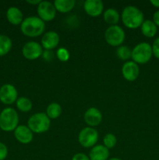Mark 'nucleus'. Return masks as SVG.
Returning a JSON list of instances; mask_svg holds the SVG:
<instances>
[{
  "label": "nucleus",
  "instance_id": "2",
  "mask_svg": "<svg viewBox=\"0 0 159 160\" xmlns=\"http://www.w3.org/2000/svg\"><path fill=\"white\" fill-rule=\"evenodd\" d=\"M121 19L123 24L130 29L140 28L144 21L143 12L134 6H126L122 12Z\"/></svg>",
  "mask_w": 159,
  "mask_h": 160
},
{
  "label": "nucleus",
  "instance_id": "14",
  "mask_svg": "<svg viewBox=\"0 0 159 160\" xmlns=\"http://www.w3.org/2000/svg\"><path fill=\"white\" fill-rule=\"evenodd\" d=\"M14 137L20 143L26 145L32 142L34 134L27 126L20 125L14 130Z\"/></svg>",
  "mask_w": 159,
  "mask_h": 160
},
{
  "label": "nucleus",
  "instance_id": "3",
  "mask_svg": "<svg viewBox=\"0 0 159 160\" xmlns=\"http://www.w3.org/2000/svg\"><path fill=\"white\" fill-rule=\"evenodd\" d=\"M19 116L17 111L11 107L5 108L0 112V129L6 132L14 131L18 127Z\"/></svg>",
  "mask_w": 159,
  "mask_h": 160
},
{
  "label": "nucleus",
  "instance_id": "17",
  "mask_svg": "<svg viewBox=\"0 0 159 160\" xmlns=\"http://www.w3.org/2000/svg\"><path fill=\"white\" fill-rule=\"evenodd\" d=\"M6 18L11 24L20 25L23 20V14L19 8L11 6L6 11Z\"/></svg>",
  "mask_w": 159,
  "mask_h": 160
},
{
  "label": "nucleus",
  "instance_id": "9",
  "mask_svg": "<svg viewBox=\"0 0 159 160\" xmlns=\"http://www.w3.org/2000/svg\"><path fill=\"white\" fill-rule=\"evenodd\" d=\"M37 14L41 20L45 21H51L56 16V9L54 4L48 1H41L37 6Z\"/></svg>",
  "mask_w": 159,
  "mask_h": 160
},
{
  "label": "nucleus",
  "instance_id": "12",
  "mask_svg": "<svg viewBox=\"0 0 159 160\" xmlns=\"http://www.w3.org/2000/svg\"><path fill=\"white\" fill-rule=\"evenodd\" d=\"M84 9L87 15L96 17L103 12L104 4L101 0H87L84 3Z\"/></svg>",
  "mask_w": 159,
  "mask_h": 160
},
{
  "label": "nucleus",
  "instance_id": "25",
  "mask_svg": "<svg viewBox=\"0 0 159 160\" xmlns=\"http://www.w3.org/2000/svg\"><path fill=\"white\" fill-rule=\"evenodd\" d=\"M103 143L104 146H105L108 149L112 148L116 145L117 138L113 134H107L103 138Z\"/></svg>",
  "mask_w": 159,
  "mask_h": 160
},
{
  "label": "nucleus",
  "instance_id": "20",
  "mask_svg": "<svg viewBox=\"0 0 159 160\" xmlns=\"http://www.w3.org/2000/svg\"><path fill=\"white\" fill-rule=\"evenodd\" d=\"M103 17H104V21L110 26L116 25L120 19V16L118 11L112 8L106 9L103 14Z\"/></svg>",
  "mask_w": 159,
  "mask_h": 160
},
{
  "label": "nucleus",
  "instance_id": "29",
  "mask_svg": "<svg viewBox=\"0 0 159 160\" xmlns=\"http://www.w3.org/2000/svg\"><path fill=\"white\" fill-rule=\"evenodd\" d=\"M72 160H90V158L84 153H76L72 158Z\"/></svg>",
  "mask_w": 159,
  "mask_h": 160
},
{
  "label": "nucleus",
  "instance_id": "10",
  "mask_svg": "<svg viewBox=\"0 0 159 160\" xmlns=\"http://www.w3.org/2000/svg\"><path fill=\"white\" fill-rule=\"evenodd\" d=\"M18 92L15 86L10 84H3L0 88V101L5 105H11L16 102Z\"/></svg>",
  "mask_w": 159,
  "mask_h": 160
},
{
  "label": "nucleus",
  "instance_id": "5",
  "mask_svg": "<svg viewBox=\"0 0 159 160\" xmlns=\"http://www.w3.org/2000/svg\"><path fill=\"white\" fill-rule=\"evenodd\" d=\"M152 48L147 42H140L132 49L131 58L137 64H145L152 57Z\"/></svg>",
  "mask_w": 159,
  "mask_h": 160
},
{
  "label": "nucleus",
  "instance_id": "30",
  "mask_svg": "<svg viewBox=\"0 0 159 160\" xmlns=\"http://www.w3.org/2000/svg\"><path fill=\"white\" fill-rule=\"evenodd\" d=\"M44 59L46 61H51L53 58V53L51 52V50H45L43 52V54H42Z\"/></svg>",
  "mask_w": 159,
  "mask_h": 160
},
{
  "label": "nucleus",
  "instance_id": "11",
  "mask_svg": "<svg viewBox=\"0 0 159 160\" xmlns=\"http://www.w3.org/2000/svg\"><path fill=\"white\" fill-rule=\"evenodd\" d=\"M122 74L128 81H134L140 74L138 64L133 61H126L122 67Z\"/></svg>",
  "mask_w": 159,
  "mask_h": 160
},
{
  "label": "nucleus",
  "instance_id": "7",
  "mask_svg": "<svg viewBox=\"0 0 159 160\" xmlns=\"http://www.w3.org/2000/svg\"><path fill=\"white\" fill-rule=\"evenodd\" d=\"M98 141V132L90 127L83 128L78 135V142L84 148H93Z\"/></svg>",
  "mask_w": 159,
  "mask_h": 160
},
{
  "label": "nucleus",
  "instance_id": "32",
  "mask_svg": "<svg viewBox=\"0 0 159 160\" xmlns=\"http://www.w3.org/2000/svg\"><path fill=\"white\" fill-rule=\"evenodd\" d=\"M41 2V1H40V0H27L26 2L31 5H37V6H38Z\"/></svg>",
  "mask_w": 159,
  "mask_h": 160
},
{
  "label": "nucleus",
  "instance_id": "34",
  "mask_svg": "<svg viewBox=\"0 0 159 160\" xmlns=\"http://www.w3.org/2000/svg\"><path fill=\"white\" fill-rule=\"evenodd\" d=\"M108 160H122L120 159H118V158H112V159H108Z\"/></svg>",
  "mask_w": 159,
  "mask_h": 160
},
{
  "label": "nucleus",
  "instance_id": "24",
  "mask_svg": "<svg viewBox=\"0 0 159 160\" xmlns=\"http://www.w3.org/2000/svg\"><path fill=\"white\" fill-rule=\"evenodd\" d=\"M132 55V50L126 45H121L118 47L116 50V56L118 59L121 60H128L131 58Z\"/></svg>",
  "mask_w": 159,
  "mask_h": 160
},
{
  "label": "nucleus",
  "instance_id": "1",
  "mask_svg": "<svg viewBox=\"0 0 159 160\" xmlns=\"http://www.w3.org/2000/svg\"><path fill=\"white\" fill-rule=\"evenodd\" d=\"M45 29V23L38 17H28L23 19L20 24V31L30 38H35L41 35Z\"/></svg>",
  "mask_w": 159,
  "mask_h": 160
},
{
  "label": "nucleus",
  "instance_id": "27",
  "mask_svg": "<svg viewBox=\"0 0 159 160\" xmlns=\"http://www.w3.org/2000/svg\"><path fill=\"white\" fill-rule=\"evenodd\" d=\"M152 48V52L153 55L155 56L157 59H159V37L154 40L153 42V45L151 46Z\"/></svg>",
  "mask_w": 159,
  "mask_h": 160
},
{
  "label": "nucleus",
  "instance_id": "15",
  "mask_svg": "<svg viewBox=\"0 0 159 160\" xmlns=\"http://www.w3.org/2000/svg\"><path fill=\"white\" fill-rule=\"evenodd\" d=\"M60 41L59 34L55 31H50L45 33L41 38V46L45 50H51L58 46Z\"/></svg>",
  "mask_w": 159,
  "mask_h": 160
},
{
  "label": "nucleus",
  "instance_id": "23",
  "mask_svg": "<svg viewBox=\"0 0 159 160\" xmlns=\"http://www.w3.org/2000/svg\"><path fill=\"white\" fill-rule=\"evenodd\" d=\"M16 105H17V109L23 112H27L31 111L33 106L32 102L26 97H20L17 98Z\"/></svg>",
  "mask_w": 159,
  "mask_h": 160
},
{
  "label": "nucleus",
  "instance_id": "31",
  "mask_svg": "<svg viewBox=\"0 0 159 160\" xmlns=\"http://www.w3.org/2000/svg\"><path fill=\"white\" fill-rule=\"evenodd\" d=\"M153 21L155 23L156 26L159 27V10L156 11L153 15Z\"/></svg>",
  "mask_w": 159,
  "mask_h": 160
},
{
  "label": "nucleus",
  "instance_id": "6",
  "mask_svg": "<svg viewBox=\"0 0 159 160\" xmlns=\"http://www.w3.org/2000/svg\"><path fill=\"white\" fill-rule=\"evenodd\" d=\"M126 34L123 28L118 25L109 26L104 32V38L109 45L119 47L125 41Z\"/></svg>",
  "mask_w": 159,
  "mask_h": 160
},
{
  "label": "nucleus",
  "instance_id": "4",
  "mask_svg": "<svg viewBox=\"0 0 159 160\" xmlns=\"http://www.w3.org/2000/svg\"><path fill=\"white\" fill-rule=\"evenodd\" d=\"M51 120L45 112H37L33 114L27 121V127L33 133L42 134L48 131Z\"/></svg>",
  "mask_w": 159,
  "mask_h": 160
},
{
  "label": "nucleus",
  "instance_id": "16",
  "mask_svg": "<svg viewBox=\"0 0 159 160\" xmlns=\"http://www.w3.org/2000/svg\"><path fill=\"white\" fill-rule=\"evenodd\" d=\"M109 157V150L104 145H94L89 153L90 160H107Z\"/></svg>",
  "mask_w": 159,
  "mask_h": 160
},
{
  "label": "nucleus",
  "instance_id": "21",
  "mask_svg": "<svg viewBox=\"0 0 159 160\" xmlns=\"http://www.w3.org/2000/svg\"><path fill=\"white\" fill-rule=\"evenodd\" d=\"M12 48L10 38L5 34H0V56L8 54Z\"/></svg>",
  "mask_w": 159,
  "mask_h": 160
},
{
  "label": "nucleus",
  "instance_id": "26",
  "mask_svg": "<svg viewBox=\"0 0 159 160\" xmlns=\"http://www.w3.org/2000/svg\"><path fill=\"white\" fill-rule=\"evenodd\" d=\"M56 56L61 62H66L70 59V52L65 48H59L56 51Z\"/></svg>",
  "mask_w": 159,
  "mask_h": 160
},
{
  "label": "nucleus",
  "instance_id": "8",
  "mask_svg": "<svg viewBox=\"0 0 159 160\" xmlns=\"http://www.w3.org/2000/svg\"><path fill=\"white\" fill-rule=\"evenodd\" d=\"M42 48L41 45L38 42L31 41L24 44L22 48V54L26 59L34 60L42 56L44 52Z\"/></svg>",
  "mask_w": 159,
  "mask_h": 160
},
{
  "label": "nucleus",
  "instance_id": "18",
  "mask_svg": "<svg viewBox=\"0 0 159 160\" xmlns=\"http://www.w3.org/2000/svg\"><path fill=\"white\" fill-rule=\"evenodd\" d=\"M140 28H141L142 34L147 38H153L157 34V28L152 20H144Z\"/></svg>",
  "mask_w": 159,
  "mask_h": 160
},
{
  "label": "nucleus",
  "instance_id": "13",
  "mask_svg": "<svg viewBox=\"0 0 159 160\" xmlns=\"http://www.w3.org/2000/svg\"><path fill=\"white\" fill-rule=\"evenodd\" d=\"M84 119L88 127L94 128L101 123L102 120V114L97 108L90 107L84 112Z\"/></svg>",
  "mask_w": 159,
  "mask_h": 160
},
{
  "label": "nucleus",
  "instance_id": "19",
  "mask_svg": "<svg viewBox=\"0 0 159 160\" xmlns=\"http://www.w3.org/2000/svg\"><path fill=\"white\" fill-rule=\"evenodd\" d=\"M53 4L55 7L56 11L65 13L70 12L74 8L76 2L74 0H55Z\"/></svg>",
  "mask_w": 159,
  "mask_h": 160
},
{
  "label": "nucleus",
  "instance_id": "33",
  "mask_svg": "<svg viewBox=\"0 0 159 160\" xmlns=\"http://www.w3.org/2000/svg\"><path fill=\"white\" fill-rule=\"evenodd\" d=\"M150 2H151L154 7L159 8V0H151Z\"/></svg>",
  "mask_w": 159,
  "mask_h": 160
},
{
  "label": "nucleus",
  "instance_id": "22",
  "mask_svg": "<svg viewBox=\"0 0 159 160\" xmlns=\"http://www.w3.org/2000/svg\"><path fill=\"white\" fill-rule=\"evenodd\" d=\"M45 113L50 120L51 119H57L58 117H60L61 113H62V107L59 103L52 102L47 106Z\"/></svg>",
  "mask_w": 159,
  "mask_h": 160
},
{
  "label": "nucleus",
  "instance_id": "28",
  "mask_svg": "<svg viewBox=\"0 0 159 160\" xmlns=\"http://www.w3.org/2000/svg\"><path fill=\"white\" fill-rule=\"evenodd\" d=\"M8 156L7 146L2 142H0V160H4Z\"/></svg>",
  "mask_w": 159,
  "mask_h": 160
}]
</instances>
